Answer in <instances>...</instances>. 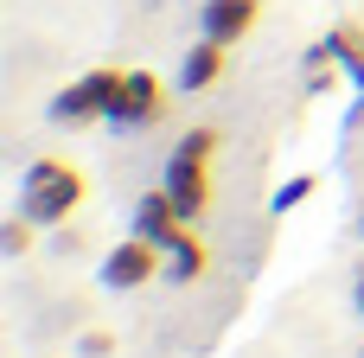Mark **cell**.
Returning <instances> with one entry per match:
<instances>
[{"mask_svg":"<svg viewBox=\"0 0 364 358\" xmlns=\"http://www.w3.org/2000/svg\"><path fill=\"white\" fill-rule=\"evenodd\" d=\"M83 167H70V160H58V154H45V160H32L26 167V179H19V211L32 218V224H45V231H58L77 205H83Z\"/></svg>","mask_w":364,"mask_h":358,"instance_id":"1","label":"cell"},{"mask_svg":"<svg viewBox=\"0 0 364 358\" xmlns=\"http://www.w3.org/2000/svg\"><path fill=\"white\" fill-rule=\"evenodd\" d=\"M122 77H128V70H115V64H96V70H83L77 83H64V90L51 96V122H64V128L109 122V109H115V96H122Z\"/></svg>","mask_w":364,"mask_h":358,"instance_id":"2","label":"cell"},{"mask_svg":"<svg viewBox=\"0 0 364 358\" xmlns=\"http://www.w3.org/2000/svg\"><path fill=\"white\" fill-rule=\"evenodd\" d=\"M160 186L173 192L179 218H186V224H198V218L211 211V154H198V147H173V160H166V179H160Z\"/></svg>","mask_w":364,"mask_h":358,"instance_id":"3","label":"cell"},{"mask_svg":"<svg viewBox=\"0 0 364 358\" xmlns=\"http://www.w3.org/2000/svg\"><path fill=\"white\" fill-rule=\"evenodd\" d=\"M166 269V256H160V243H147L141 231L134 237H122L109 256H102V288H115V295H128V288H147L154 275Z\"/></svg>","mask_w":364,"mask_h":358,"instance_id":"4","label":"cell"},{"mask_svg":"<svg viewBox=\"0 0 364 358\" xmlns=\"http://www.w3.org/2000/svg\"><path fill=\"white\" fill-rule=\"evenodd\" d=\"M166 115V83L154 77V70H128L122 77V96H115V109H109V128H147V122H160Z\"/></svg>","mask_w":364,"mask_h":358,"instance_id":"5","label":"cell"},{"mask_svg":"<svg viewBox=\"0 0 364 358\" xmlns=\"http://www.w3.org/2000/svg\"><path fill=\"white\" fill-rule=\"evenodd\" d=\"M256 26H262V0H205V6H198V38L243 45Z\"/></svg>","mask_w":364,"mask_h":358,"instance_id":"6","label":"cell"},{"mask_svg":"<svg viewBox=\"0 0 364 358\" xmlns=\"http://www.w3.org/2000/svg\"><path fill=\"white\" fill-rule=\"evenodd\" d=\"M134 231H141L147 243H160V256H166V250H173V243H179V237H186L192 224L179 218V205H173V192H166V186H154V192H147V199L134 205Z\"/></svg>","mask_w":364,"mask_h":358,"instance_id":"7","label":"cell"},{"mask_svg":"<svg viewBox=\"0 0 364 358\" xmlns=\"http://www.w3.org/2000/svg\"><path fill=\"white\" fill-rule=\"evenodd\" d=\"M224 51H230V45H218V38H198V45L186 51V64H179V90H186V96H205V90L224 77Z\"/></svg>","mask_w":364,"mask_h":358,"instance_id":"8","label":"cell"},{"mask_svg":"<svg viewBox=\"0 0 364 358\" xmlns=\"http://www.w3.org/2000/svg\"><path fill=\"white\" fill-rule=\"evenodd\" d=\"M205 269H211V243H205L198 231H186V237L166 250V269H160V275L186 288V282H205Z\"/></svg>","mask_w":364,"mask_h":358,"instance_id":"9","label":"cell"},{"mask_svg":"<svg viewBox=\"0 0 364 358\" xmlns=\"http://www.w3.org/2000/svg\"><path fill=\"white\" fill-rule=\"evenodd\" d=\"M326 45H333L346 83H358V90H364V26H358V19H339V26L326 32Z\"/></svg>","mask_w":364,"mask_h":358,"instance_id":"10","label":"cell"},{"mask_svg":"<svg viewBox=\"0 0 364 358\" xmlns=\"http://www.w3.org/2000/svg\"><path fill=\"white\" fill-rule=\"evenodd\" d=\"M301 70H307V90H314V96H326V90H333V83H339V77H346V70H339V58H333V45H326V38H320V45H307V58H301Z\"/></svg>","mask_w":364,"mask_h":358,"instance_id":"11","label":"cell"},{"mask_svg":"<svg viewBox=\"0 0 364 358\" xmlns=\"http://www.w3.org/2000/svg\"><path fill=\"white\" fill-rule=\"evenodd\" d=\"M32 231H38V224H32L26 211H13V218L0 224V250H6V256H26V250H32Z\"/></svg>","mask_w":364,"mask_h":358,"instance_id":"12","label":"cell"},{"mask_svg":"<svg viewBox=\"0 0 364 358\" xmlns=\"http://www.w3.org/2000/svg\"><path fill=\"white\" fill-rule=\"evenodd\" d=\"M314 186H320L314 173H294V179H282V192H275V211H294L301 199H314Z\"/></svg>","mask_w":364,"mask_h":358,"instance_id":"13","label":"cell"},{"mask_svg":"<svg viewBox=\"0 0 364 358\" xmlns=\"http://www.w3.org/2000/svg\"><path fill=\"white\" fill-rule=\"evenodd\" d=\"M77 352H83V358H109V352H115V339H109V333H83Z\"/></svg>","mask_w":364,"mask_h":358,"instance_id":"14","label":"cell"},{"mask_svg":"<svg viewBox=\"0 0 364 358\" xmlns=\"http://www.w3.org/2000/svg\"><path fill=\"white\" fill-rule=\"evenodd\" d=\"M352 301H358V320H364V269H358V288H352Z\"/></svg>","mask_w":364,"mask_h":358,"instance_id":"15","label":"cell"},{"mask_svg":"<svg viewBox=\"0 0 364 358\" xmlns=\"http://www.w3.org/2000/svg\"><path fill=\"white\" fill-rule=\"evenodd\" d=\"M358 237H364V199H358Z\"/></svg>","mask_w":364,"mask_h":358,"instance_id":"16","label":"cell"},{"mask_svg":"<svg viewBox=\"0 0 364 358\" xmlns=\"http://www.w3.org/2000/svg\"><path fill=\"white\" fill-rule=\"evenodd\" d=\"M358 358H364V352H358Z\"/></svg>","mask_w":364,"mask_h":358,"instance_id":"17","label":"cell"}]
</instances>
